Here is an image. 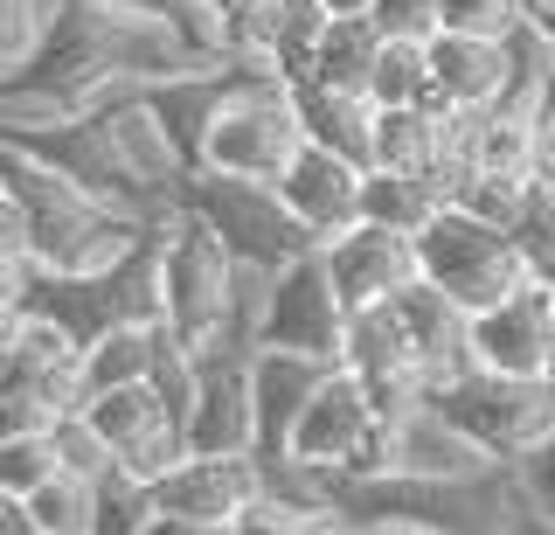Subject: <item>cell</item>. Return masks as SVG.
Returning a JSON list of instances; mask_svg holds the SVG:
<instances>
[{"mask_svg": "<svg viewBox=\"0 0 555 535\" xmlns=\"http://www.w3.org/2000/svg\"><path fill=\"white\" fill-rule=\"evenodd\" d=\"M438 181L424 175H396V167H361V195H354V222H375V230L416 237L424 216L438 209Z\"/></svg>", "mask_w": 555, "mask_h": 535, "instance_id": "obj_25", "label": "cell"}, {"mask_svg": "<svg viewBox=\"0 0 555 535\" xmlns=\"http://www.w3.org/2000/svg\"><path fill=\"white\" fill-rule=\"evenodd\" d=\"M299 147V118H292V91L271 71H236L222 84L216 112L202 126L195 167H216V175H243V181H271L278 167Z\"/></svg>", "mask_w": 555, "mask_h": 535, "instance_id": "obj_4", "label": "cell"}, {"mask_svg": "<svg viewBox=\"0 0 555 535\" xmlns=\"http://www.w3.org/2000/svg\"><path fill=\"white\" fill-rule=\"evenodd\" d=\"M299 528H306V514L278 508L271 494H250V500L230 514V535H299Z\"/></svg>", "mask_w": 555, "mask_h": 535, "instance_id": "obj_34", "label": "cell"}, {"mask_svg": "<svg viewBox=\"0 0 555 535\" xmlns=\"http://www.w3.org/2000/svg\"><path fill=\"white\" fill-rule=\"evenodd\" d=\"M369 22L382 36H430V0H369Z\"/></svg>", "mask_w": 555, "mask_h": 535, "instance_id": "obj_35", "label": "cell"}, {"mask_svg": "<svg viewBox=\"0 0 555 535\" xmlns=\"http://www.w3.org/2000/svg\"><path fill=\"white\" fill-rule=\"evenodd\" d=\"M208 8H216V14H230V8H236V0H208Z\"/></svg>", "mask_w": 555, "mask_h": 535, "instance_id": "obj_43", "label": "cell"}, {"mask_svg": "<svg viewBox=\"0 0 555 535\" xmlns=\"http://www.w3.org/2000/svg\"><path fill=\"white\" fill-rule=\"evenodd\" d=\"M382 473L410 480H493L507 473L500 459H486L459 424H444L430 404H410L403 418H382Z\"/></svg>", "mask_w": 555, "mask_h": 535, "instance_id": "obj_12", "label": "cell"}, {"mask_svg": "<svg viewBox=\"0 0 555 535\" xmlns=\"http://www.w3.org/2000/svg\"><path fill=\"white\" fill-rule=\"evenodd\" d=\"M28 279H35L28 257H8V251H0V314H22V306H28Z\"/></svg>", "mask_w": 555, "mask_h": 535, "instance_id": "obj_36", "label": "cell"}, {"mask_svg": "<svg viewBox=\"0 0 555 535\" xmlns=\"http://www.w3.org/2000/svg\"><path fill=\"white\" fill-rule=\"evenodd\" d=\"M257 494V459L250 453H181L153 480V508L181 514L195 528H230V514Z\"/></svg>", "mask_w": 555, "mask_h": 535, "instance_id": "obj_13", "label": "cell"}, {"mask_svg": "<svg viewBox=\"0 0 555 535\" xmlns=\"http://www.w3.org/2000/svg\"><path fill=\"white\" fill-rule=\"evenodd\" d=\"M250 348H208L188 369V404H181V453H250V383H243Z\"/></svg>", "mask_w": 555, "mask_h": 535, "instance_id": "obj_11", "label": "cell"}, {"mask_svg": "<svg viewBox=\"0 0 555 535\" xmlns=\"http://www.w3.org/2000/svg\"><path fill=\"white\" fill-rule=\"evenodd\" d=\"M77 418L91 424V438L104 445L112 473L126 480H160L173 459H181V418L167 410V396L153 383H118V390H98L77 404Z\"/></svg>", "mask_w": 555, "mask_h": 535, "instance_id": "obj_8", "label": "cell"}, {"mask_svg": "<svg viewBox=\"0 0 555 535\" xmlns=\"http://www.w3.org/2000/svg\"><path fill=\"white\" fill-rule=\"evenodd\" d=\"M520 22V0H430V28H459V36H507Z\"/></svg>", "mask_w": 555, "mask_h": 535, "instance_id": "obj_33", "label": "cell"}, {"mask_svg": "<svg viewBox=\"0 0 555 535\" xmlns=\"http://www.w3.org/2000/svg\"><path fill=\"white\" fill-rule=\"evenodd\" d=\"M320 265H326V279H334L347 314H354V306H382L389 292H403L416 279L410 237L375 230V222H347L340 237H326V244H320Z\"/></svg>", "mask_w": 555, "mask_h": 535, "instance_id": "obj_15", "label": "cell"}, {"mask_svg": "<svg viewBox=\"0 0 555 535\" xmlns=\"http://www.w3.org/2000/svg\"><path fill=\"white\" fill-rule=\"evenodd\" d=\"M410 257H416V279L438 285L459 314H479V306L507 300V292L528 279L520 271V251L507 230H493V222L451 209V202H438V209L424 216V230L410 237Z\"/></svg>", "mask_w": 555, "mask_h": 535, "instance_id": "obj_6", "label": "cell"}, {"mask_svg": "<svg viewBox=\"0 0 555 535\" xmlns=\"http://www.w3.org/2000/svg\"><path fill=\"white\" fill-rule=\"evenodd\" d=\"M493 535H555V528H548V522H534V514H528V508L514 500V514H507V522H500Z\"/></svg>", "mask_w": 555, "mask_h": 535, "instance_id": "obj_40", "label": "cell"}, {"mask_svg": "<svg viewBox=\"0 0 555 535\" xmlns=\"http://www.w3.org/2000/svg\"><path fill=\"white\" fill-rule=\"evenodd\" d=\"M49 14H56L49 0H0V84H8V77L35 56V42H42Z\"/></svg>", "mask_w": 555, "mask_h": 535, "instance_id": "obj_32", "label": "cell"}, {"mask_svg": "<svg viewBox=\"0 0 555 535\" xmlns=\"http://www.w3.org/2000/svg\"><path fill=\"white\" fill-rule=\"evenodd\" d=\"M520 22H528L534 36L548 42V56H555V0H528V8H520Z\"/></svg>", "mask_w": 555, "mask_h": 535, "instance_id": "obj_38", "label": "cell"}, {"mask_svg": "<svg viewBox=\"0 0 555 535\" xmlns=\"http://www.w3.org/2000/svg\"><path fill=\"white\" fill-rule=\"evenodd\" d=\"M271 188H278V202L306 222L312 244H326V237H340L347 222H354L361 167L340 161V153H326V147H312V140H299V147H292V161L271 175Z\"/></svg>", "mask_w": 555, "mask_h": 535, "instance_id": "obj_16", "label": "cell"}, {"mask_svg": "<svg viewBox=\"0 0 555 535\" xmlns=\"http://www.w3.org/2000/svg\"><path fill=\"white\" fill-rule=\"evenodd\" d=\"M167 320H112L104 334H91L77 348V404L98 390H118V383H146L153 361L167 355Z\"/></svg>", "mask_w": 555, "mask_h": 535, "instance_id": "obj_21", "label": "cell"}, {"mask_svg": "<svg viewBox=\"0 0 555 535\" xmlns=\"http://www.w3.org/2000/svg\"><path fill=\"white\" fill-rule=\"evenodd\" d=\"M153 230V265H160V320L188 355L208 348H250L257 300L271 271H243L195 216L173 202L146 222Z\"/></svg>", "mask_w": 555, "mask_h": 535, "instance_id": "obj_1", "label": "cell"}, {"mask_svg": "<svg viewBox=\"0 0 555 535\" xmlns=\"http://www.w3.org/2000/svg\"><path fill=\"white\" fill-rule=\"evenodd\" d=\"M520 8H528V0H520Z\"/></svg>", "mask_w": 555, "mask_h": 535, "instance_id": "obj_45", "label": "cell"}, {"mask_svg": "<svg viewBox=\"0 0 555 535\" xmlns=\"http://www.w3.org/2000/svg\"><path fill=\"white\" fill-rule=\"evenodd\" d=\"M507 487H514V500L534 514V522L555 528V431L534 438L520 459H507Z\"/></svg>", "mask_w": 555, "mask_h": 535, "instance_id": "obj_31", "label": "cell"}, {"mask_svg": "<svg viewBox=\"0 0 555 535\" xmlns=\"http://www.w3.org/2000/svg\"><path fill=\"white\" fill-rule=\"evenodd\" d=\"M340 292L320 265V244L299 251L292 265H278L264 279V300H257V327H250V348H299V355H320L334 361L340 348Z\"/></svg>", "mask_w": 555, "mask_h": 535, "instance_id": "obj_7", "label": "cell"}, {"mask_svg": "<svg viewBox=\"0 0 555 535\" xmlns=\"http://www.w3.org/2000/svg\"><path fill=\"white\" fill-rule=\"evenodd\" d=\"M202 535H230V528H202Z\"/></svg>", "mask_w": 555, "mask_h": 535, "instance_id": "obj_44", "label": "cell"}, {"mask_svg": "<svg viewBox=\"0 0 555 535\" xmlns=\"http://www.w3.org/2000/svg\"><path fill=\"white\" fill-rule=\"evenodd\" d=\"M424 404L438 410L444 424H459L465 438L479 445L486 459H520L534 438L555 431V390L542 375H493V369H451L444 383L424 390Z\"/></svg>", "mask_w": 555, "mask_h": 535, "instance_id": "obj_5", "label": "cell"}, {"mask_svg": "<svg viewBox=\"0 0 555 535\" xmlns=\"http://www.w3.org/2000/svg\"><path fill=\"white\" fill-rule=\"evenodd\" d=\"M375 424V410H369V396H361V383L340 369H326L320 375V390L299 404V418H292L285 431V453L292 459H306V466H326V473H340V459L361 445V431Z\"/></svg>", "mask_w": 555, "mask_h": 535, "instance_id": "obj_18", "label": "cell"}, {"mask_svg": "<svg viewBox=\"0 0 555 535\" xmlns=\"http://www.w3.org/2000/svg\"><path fill=\"white\" fill-rule=\"evenodd\" d=\"M334 361L361 383L375 418H403L410 404H424V375H416L410 341H403V327H396L389 306H354V314L340 320Z\"/></svg>", "mask_w": 555, "mask_h": 535, "instance_id": "obj_10", "label": "cell"}, {"mask_svg": "<svg viewBox=\"0 0 555 535\" xmlns=\"http://www.w3.org/2000/svg\"><path fill=\"white\" fill-rule=\"evenodd\" d=\"M292 91V118H299V140L340 153V161L369 167V118L375 105L354 91H326V84H285Z\"/></svg>", "mask_w": 555, "mask_h": 535, "instance_id": "obj_23", "label": "cell"}, {"mask_svg": "<svg viewBox=\"0 0 555 535\" xmlns=\"http://www.w3.org/2000/svg\"><path fill=\"white\" fill-rule=\"evenodd\" d=\"M8 341H14V314H0V361H8Z\"/></svg>", "mask_w": 555, "mask_h": 535, "instance_id": "obj_42", "label": "cell"}, {"mask_svg": "<svg viewBox=\"0 0 555 535\" xmlns=\"http://www.w3.org/2000/svg\"><path fill=\"white\" fill-rule=\"evenodd\" d=\"M139 535H202V528H195V522H181V514H160V508H153L146 522H139Z\"/></svg>", "mask_w": 555, "mask_h": 535, "instance_id": "obj_39", "label": "cell"}, {"mask_svg": "<svg viewBox=\"0 0 555 535\" xmlns=\"http://www.w3.org/2000/svg\"><path fill=\"white\" fill-rule=\"evenodd\" d=\"M444 202L514 237V230H520V216H528V175H493V167H473V175L451 181V195H444Z\"/></svg>", "mask_w": 555, "mask_h": 535, "instance_id": "obj_26", "label": "cell"}, {"mask_svg": "<svg viewBox=\"0 0 555 535\" xmlns=\"http://www.w3.org/2000/svg\"><path fill=\"white\" fill-rule=\"evenodd\" d=\"M181 209L195 216L243 271H278V265H292L299 251H312L306 222L278 202L271 181H243V175H216V167H188Z\"/></svg>", "mask_w": 555, "mask_h": 535, "instance_id": "obj_3", "label": "cell"}, {"mask_svg": "<svg viewBox=\"0 0 555 535\" xmlns=\"http://www.w3.org/2000/svg\"><path fill=\"white\" fill-rule=\"evenodd\" d=\"M0 390H22L35 404H49L56 418H69L77 410V334L56 327L49 314H35V306H22L8 361H0Z\"/></svg>", "mask_w": 555, "mask_h": 535, "instance_id": "obj_17", "label": "cell"}, {"mask_svg": "<svg viewBox=\"0 0 555 535\" xmlns=\"http://www.w3.org/2000/svg\"><path fill=\"white\" fill-rule=\"evenodd\" d=\"M361 98L369 105H424V36H382Z\"/></svg>", "mask_w": 555, "mask_h": 535, "instance_id": "obj_27", "label": "cell"}, {"mask_svg": "<svg viewBox=\"0 0 555 535\" xmlns=\"http://www.w3.org/2000/svg\"><path fill=\"white\" fill-rule=\"evenodd\" d=\"M153 514V487L126 473H98L91 480V535H139V522Z\"/></svg>", "mask_w": 555, "mask_h": 535, "instance_id": "obj_29", "label": "cell"}, {"mask_svg": "<svg viewBox=\"0 0 555 535\" xmlns=\"http://www.w3.org/2000/svg\"><path fill=\"white\" fill-rule=\"evenodd\" d=\"M548 341H555V292L534 285V279H520L507 300L465 314V361H473V369H493V375H542Z\"/></svg>", "mask_w": 555, "mask_h": 535, "instance_id": "obj_9", "label": "cell"}, {"mask_svg": "<svg viewBox=\"0 0 555 535\" xmlns=\"http://www.w3.org/2000/svg\"><path fill=\"white\" fill-rule=\"evenodd\" d=\"M444 132H451V112H438V105H375V118H369V167H396V175L438 181Z\"/></svg>", "mask_w": 555, "mask_h": 535, "instance_id": "obj_22", "label": "cell"}, {"mask_svg": "<svg viewBox=\"0 0 555 535\" xmlns=\"http://www.w3.org/2000/svg\"><path fill=\"white\" fill-rule=\"evenodd\" d=\"M326 14H369V0H320Z\"/></svg>", "mask_w": 555, "mask_h": 535, "instance_id": "obj_41", "label": "cell"}, {"mask_svg": "<svg viewBox=\"0 0 555 535\" xmlns=\"http://www.w3.org/2000/svg\"><path fill=\"white\" fill-rule=\"evenodd\" d=\"M334 361L320 355H299V348H250L243 355V383H250V424H257V445L250 453H285V431L299 418V404L320 390V375Z\"/></svg>", "mask_w": 555, "mask_h": 535, "instance_id": "obj_19", "label": "cell"}, {"mask_svg": "<svg viewBox=\"0 0 555 535\" xmlns=\"http://www.w3.org/2000/svg\"><path fill=\"white\" fill-rule=\"evenodd\" d=\"M49 473H56V438L49 431H0V494L22 500Z\"/></svg>", "mask_w": 555, "mask_h": 535, "instance_id": "obj_30", "label": "cell"}, {"mask_svg": "<svg viewBox=\"0 0 555 535\" xmlns=\"http://www.w3.org/2000/svg\"><path fill=\"white\" fill-rule=\"evenodd\" d=\"M22 508L35 514V528H42V535H91V480L56 466L42 487L22 494Z\"/></svg>", "mask_w": 555, "mask_h": 535, "instance_id": "obj_28", "label": "cell"}, {"mask_svg": "<svg viewBox=\"0 0 555 535\" xmlns=\"http://www.w3.org/2000/svg\"><path fill=\"white\" fill-rule=\"evenodd\" d=\"M382 306H389L396 327H403L410 361H416V375H424V390H430V383H444L451 369H465V314L444 300L438 285L410 279L403 292H389Z\"/></svg>", "mask_w": 555, "mask_h": 535, "instance_id": "obj_20", "label": "cell"}, {"mask_svg": "<svg viewBox=\"0 0 555 535\" xmlns=\"http://www.w3.org/2000/svg\"><path fill=\"white\" fill-rule=\"evenodd\" d=\"M0 535H42V528H35V514L14 494H0Z\"/></svg>", "mask_w": 555, "mask_h": 535, "instance_id": "obj_37", "label": "cell"}, {"mask_svg": "<svg viewBox=\"0 0 555 535\" xmlns=\"http://www.w3.org/2000/svg\"><path fill=\"white\" fill-rule=\"evenodd\" d=\"M500 84H507V36H459V28L424 36V105L486 112Z\"/></svg>", "mask_w": 555, "mask_h": 535, "instance_id": "obj_14", "label": "cell"}, {"mask_svg": "<svg viewBox=\"0 0 555 535\" xmlns=\"http://www.w3.org/2000/svg\"><path fill=\"white\" fill-rule=\"evenodd\" d=\"M0 188L22 202V222H28V265L35 271H104L112 257H126L146 222L126 216V209H104L98 195H83L77 181H63L56 167L28 161L22 147L0 140Z\"/></svg>", "mask_w": 555, "mask_h": 535, "instance_id": "obj_2", "label": "cell"}, {"mask_svg": "<svg viewBox=\"0 0 555 535\" xmlns=\"http://www.w3.org/2000/svg\"><path fill=\"white\" fill-rule=\"evenodd\" d=\"M375 42H382V28L369 22V14H326V28H320V42H312L299 84H326V91H354L361 98L369 63H375Z\"/></svg>", "mask_w": 555, "mask_h": 535, "instance_id": "obj_24", "label": "cell"}]
</instances>
